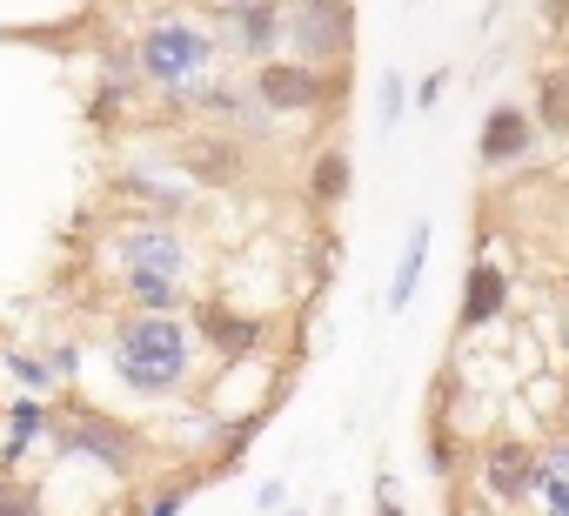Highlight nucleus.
<instances>
[{
  "mask_svg": "<svg viewBox=\"0 0 569 516\" xmlns=\"http://www.w3.org/2000/svg\"><path fill=\"white\" fill-rule=\"evenodd\" d=\"M108 188H114V201H128L134 215H154V221H188L201 201V188H188V175L161 155H121L108 168Z\"/></svg>",
  "mask_w": 569,
  "mask_h": 516,
  "instance_id": "6e6552de",
  "label": "nucleus"
},
{
  "mask_svg": "<svg viewBox=\"0 0 569 516\" xmlns=\"http://www.w3.org/2000/svg\"><path fill=\"white\" fill-rule=\"evenodd\" d=\"M201 14H208V28L221 41V61L234 75L281 61V0H241V8H201Z\"/></svg>",
  "mask_w": 569,
  "mask_h": 516,
  "instance_id": "1a4fd4ad",
  "label": "nucleus"
},
{
  "mask_svg": "<svg viewBox=\"0 0 569 516\" xmlns=\"http://www.w3.org/2000/svg\"><path fill=\"white\" fill-rule=\"evenodd\" d=\"M48 449H54L61 463H81V469L108 476L114 489L134 483L141 463H148V436H141L134 423L108 416V409H88V403H61V409H54V423H48Z\"/></svg>",
  "mask_w": 569,
  "mask_h": 516,
  "instance_id": "7ed1b4c3",
  "label": "nucleus"
},
{
  "mask_svg": "<svg viewBox=\"0 0 569 516\" xmlns=\"http://www.w3.org/2000/svg\"><path fill=\"white\" fill-rule=\"evenodd\" d=\"M529 509H536V516H569V436H549V443H536Z\"/></svg>",
  "mask_w": 569,
  "mask_h": 516,
  "instance_id": "dca6fc26",
  "label": "nucleus"
},
{
  "mask_svg": "<svg viewBox=\"0 0 569 516\" xmlns=\"http://www.w3.org/2000/svg\"><path fill=\"white\" fill-rule=\"evenodd\" d=\"M261 423H268V409H254V416H241V423H228V436H214V463H221V469H234V463L248 456V443L261 436Z\"/></svg>",
  "mask_w": 569,
  "mask_h": 516,
  "instance_id": "b1692460",
  "label": "nucleus"
},
{
  "mask_svg": "<svg viewBox=\"0 0 569 516\" xmlns=\"http://www.w3.org/2000/svg\"><path fill=\"white\" fill-rule=\"evenodd\" d=\"M181 115H188L194 128H214V135L241 141L248 155L268 148V141H281V121L261 115V101L248 95V75H214L208 88H194V95L181 101Z\"/></svg>",
  "mask_w": 569,
  "mask_h": 516,
  "instance_id": "0eeeda50",
  "label": "nucleus"
},
{
  "mask_svg": "<svg viewBox=\"0 0 569 516\" xmlns=\"http://www.w3.org/2000/svg\"><path fill=\"white\" fill-rule=\"evenodd\" d=\"M134 61H141V88L161 101V108H174L181 115V101L194 95V88H208L228 61H221V41H214V28H208V14H194V8H161V14H148V28L134 34Z\"/></svg>",
  "mask_w": 569,
  "mask_h": 516,
  "instance_id": "f03ea898",
  "label": "nucleus"
},
{
  "mask_svg": "<svg viewBox=\"0 0 569 516\" xmlns=\"http://www.w3.org/2000/svg\"><path fill=\"white\" fill-rule=\"evenodd\" d=\"M201 8H241V0H201Z\"/></svg>",
  "mask_w": 569,
  "mask_h": 516,
  "instance_id": "473e14b6",
  "label": "nucleus"
},
{
  "mask_svg": "<svg viewBox=\"0 0 569 516\" xmlns=\"http://www.w3.org/2000/svg\"><path fill=\"white\" fill-rule=\"evenodd\" d=\"M128 108H134V95H121V88L94 81V95H88V121H94V128H121V121H128Z\"/></svg>",
  "mask_w": 569,
  "mask_h": 516,
  "instance_id": "a878e982",
  "label": "nucleus"
},
{
  "mask_svg": "<svg viewBox=\"0 0 569 516\" xmlns=\"http://www.w3.org/2000/svg\"><path fill=\"white\" fill-rule=\"evenodd\" d=\"M476 155H482V168H516V161H529V155H536V121H529V108L496 101V108L482 115V128H476Z\"/></svg>",
  "mask_w": 569,
  "mask_h": 516,
  "instance_id": "4468645a",
  "label": "nucleus"
},
{
  "mask_svg": "<svg viewBox=\"0 0 569 516\" xmlns=\"http://www.w3.org/2000/svg\"><path fill=\"white\" fill-rule=\"evenodd\" d=\"M94 68H101V81H108V88H121V95H134V101L148 95V88H141V61H134V41H128V34H108V41L94 48Z\"/></svg>",
  "mask_w": 569,
  "mask_h": 516,
  "instance_id": "aec40b11",
  "label": "nucleus"
},
{
  "mask_svg": "<svg viewBox=\"0 0 569 516\" xmlns=\"http://www.w3.org/2000/svg\"><path fill=\"white\" fill-rule=\"evenodd\" d=\"M188 322H194V343L214 349L221 363H241V356H254L268 343V322L248 316V309H234V302H194Z\"/></svg>",
  "mask_w": 569,
  "mask_h": 516,
  "instance_id": "f8f14e48",
  "label": "nucleus"
},
{
  "mask_svg": "<svg viewBox=\"0 0 569 516\" xmlns=\"http://www.w3.org/2000/svg\"><path fill=\"white\" fill-rule=\"evenodd\" d=\"M442 88H449V75H442V68H436V75H422V81H409V115H436Z\"/></svg>",
  "mask_w": 569,
  "mask_h": 516,
  "instance_id": "c85d7f7f",
  "label": "nucleus"
},
{
  "mask_svg": "<svg viewBox=\"0 0 569 516\" xmlns=\"http://www.w3.org/2000/svg\"><path fill=\"white\" fill-rule=\"evenodd\" d=\"M168 161L188 175V188H241L248 181V148L228 141V135H214V128H194V121L174 135Z\"/></svg>",
  "mask_w": 569,
  "mask_h": 516,
  "instance_id": "9d476101",
  "label": "nucleus"
},
{
  "mask_svg": "<svg viewBox=\"0 0 569 516\" xmlns=\"http://www.w3.org/2000/svg\"><path fill=\"white\" fill-rule=\"evenodd\" d=\"M509 269L489 262V255H476V262L462 269V302H456V336H482L509 316Z\"/></svg>",
  "mask_w": 569,
  "mask_h": 516,
  "instance_id": "ddd939ff",
  "label": "nucleus"
},
{
  "mask_svg": "<svg viewBox=\"0 0 569 516\" xmlns=\"http://www.w3.org/2000/svg\"><path fill=\"white\" fill-rule=\"evenodd\" d=\"M349 188H356V161H349V148H322V155L309 161V201H316V208H342Z\"/></svg>",
  "mask_w": 569,
  "mask_h": 516,
  "instance_id": "6ab92c4d",
  "label": "nucleus"
},
{
  "mask_svg": "<svg viewBox=\"0 0 569 516\" xmlns=\"http://www.w3.org/2000/svg\"><path fill=\"white\" fill-rule=\"evenodd\" d=\"M422 463H429V476H436V483H456V476H462V463H469V449H462V436H456L449 423H436V429H429V443H422Z\"/></svg>",
  "mask_w": 569,
  "mask_h": 516,
  "instance_id": "4be33fe9",
  "label": "nucleus"
},
{
  "mask_svg": "<svg viewBox=\"0 0 569 516\" xmlns=\"http://www.w3.org/2000/svg\"><path fill=\"white\" fill-rule=\"evenodd\" d=\"M529 121H536V135L569 141V61L536 68V101H529Z\"/></svg>",
  "mask_w": 569,
  "mask_h": 516,
  "instance_id": "a211bd4d",
  "label": "nucleus"
},
{
  "mask_svg": "<svg viewBox=\"0 0 569 516\" xmlns=\"http://www.w3.org/2000/svg\"><path fill=\"white\" fill-rule=\"evenodd\" d=\"M0 516H48V503H41V489H34V483L0 476Z\"/></svg>",
  "mask_w": 569,
  "mask_h": 516,
  "instance_id": "bb28decb",
  "label": "nucleus"
},
{
  "mask_svg": "<svg viewBox=\"0 0 569 516\" xmlns=\"http://www.w3.org/2000/svg\"><path fill=\"white\" fill-rule=\"evenodd\" d=\"M114 383L141 403H181L201 369V343L188 316H114L101 343Z\"/></svg>",
  "mask_w": 569,
  "mask_h": 516,
  "instance_id": "f257e3e1",
  "label": "nucleus"
},
{
  "mask_svg": "<svg viewBox=\"0 0 569 516\" xmlns=\"http://www.w3.org/2000/svg\"><path fill=\"white\" fill-rule=\"evenodd\" d=\"M48 423H54V409H48L41 396H14V403H8V436H0V476H14V469L28 463V449H34V443H48Z\"/></svg>",
  "mask_w": 569,
  "mask_h": 516,
  "instance_id": "f3484780",
  "label": "nucleus"
},
{
  "mask_svg": "<svg viewBox=\"0 0 569 516\" xmlns=\"http://www.w3.org/2000/svg\"><path fill=\"white\" fill-rule=\"evenodd\" d=\"M469 476H476V489L489 496V503H529V476H536V443L529 436H489V443H476V456H469Z\"/></svg>",
  "mask_w": 569,
  "mask_h": 516,
  "instance_id": "9b49d317",
  "label": "nucleus"
},
{
  "mask_svg": "<svg viewBox=\"0 0 569 516\" xmlns=\"http://www.w3.org/2000/svg\"><path fill=\"white\" fill-rule=\"evenodd\" d=\"M281 516H309V509H296V503H289V509H281Z\"/></svg>",
  "mask_w": 569,
  "mask_h": 516,
  "instance_id": "f704fd0d",
  "label": "nucleus"
},
{
  "mask_svg": "<svg viewBox=\"0 0 569 516\" xmlns=\"http://www.w3.org/2000/svg\"><path fill=\"white\" fill-rule=\"evenodd\" d=\"M376 516H409V509L396 503V476H382V483H376Z\"/></svg>",
  "mask_w": 569,
  "mask_h": 516,
  "instance_id": "7c9ffc66",
  "label": "nucleus"
},
{
  "mask_svg": "<svg viewBox=\"0 0 569 516\" xmlns=\"http://www.w3.org/2000/svg\"><path fill=\"white\" fill-rule=\"evenodd\" d=\"M161 8H188V0H154V14H161Z\"/></svg>",
  "mask_w": 569,
  "mask_h": 516,
  "instance_id": "72a5a7b5",
  "label": "nucleus"
},
{
  "mask_svg": "<svg viewBox=\"0 0 569 516\" xmlns=\"http://www.w3.org/2000/svg\"><path fill=\"white\" fill-rule=\"evenodd\" d=\"M281 54L322 75H349L356 0H281Z\"/></svg>",
  "mask_w": 569,
  "mask_h": 516,
  "instance_id": "39448f33",
  "label": "nucleus"
},
{
  "mask_svg": "<svg viewBox=\"0 0 569 516\" xmlns=\"http://www.w3.org/2000/svg\"><path fill=\"white\" fill-rule=\"evenodd\" d=\"M376 101H382V108H376V135L389 141V135L402 128V115H409V81H402V75L389 68V75H382V95H376Z\"/></svg>",
  "mask_w": 569,
  "mask_h": 516,
  "instance_id": "5701e85b",
  "label": "nucleus"
},
{
  "mask_svg": "<svg viewBox=\"0 0 569 516\" xmlns=\"http://www.w3.org/2000/svg\"><path fill=\"white\" fill-rule=\"evenodd\" d=\"M349 75H322V68H302V61H268V68H248V95L261 101L268 121H302V115H336Z\"/></svg>",
  "mask_w": 569,
  "mask_h": 516,
  "instance_id": "423d86ee",
  "label": "nucleus"
},
{
  "mask_svg": "<svg viewBox=\"0 0 569 516\" xmlns=\"http://www.w3.org/2000/svg\"><path fill=\"white\" fill-rule=\"evenodd\" d=\"M41 363H48L54 389H68V383L81 376V343H48V349H41Z\"/></svg>",
  "mask_w": 569,
  "mask_h": 516,
  "instance_id": "cd10ccee",
  "label": "nucleus"
},
{
  "mask_svg": "<svg viewBox=\"0 0 569 516\" xmlns=\"http://www.w3.org/2000/svg\"><path fill=\"white\" fill-rule=\"evenodd\" d=\"M429 248H436V221H416V228L402 235V255H396L389 289H382V309H389V316H409V309H416L422 276H429Z\"/></svg>",
  "mask_w": 569,
  "mask_h": 516,
  "instance_id": "2eb2a0df",
  "label": "nucleus"
},
{
  "mask_svg": "<svg viewBox=\"0 0 569 516\" xmlns=\"http://www.w3.org/2000/svg\"><path fill=\"white\" fill-rule=\"evenodd\" d=\"M194 489H201L194 476H174V483H161V489H154L141 509H128V516H181V509L194 503Z\"/></svg>",
  "mask_w": 569,
  "mask_h": 516,
  "instance_id": "393cba45",
  "label": "nucleus"
},
{
  "mask_svg": "<svg viewBox=\"0 0 569 516\" xmlns=\"http://www.w3.org/2000/svg\"><path fill=\"white\" fill-rule=\"evenodd\" d=\"M0 376H8L21 396H41V403L54 396V376H48V363L34 349H0Z\"/></svg>",
  "mask_w": 569,
  "mask_h": 516,
  "instance_id": "412c9836",
  "label": "nucleus"
},
{
  "mask_svg": "<svg viewBox=\"0 0 569 516\" xmlns=\"http://www.w3.org/2000/svg\"><path fill=\"white\" fill-rule=\"evenodd\" d=\"M536 14H542V28L562 34V28H569V0H536Z\"/></svg>",
  "mask_w": 569,
  "mask_h": 516,
  "instance_id": "2f4dec72",
  "label": "nucleus"
},
{
  "mask_svg": "<svg viewBox=\"0 0 569 516\" xmlns=\"http://www.w3.org/2000/svg\"><path fill=\"white\" fill-rule=\"evenodd\" d=\"M101 262L114 282H181L194 289V262H201V248L188 235V221H154V215H134V221H114L108 241H101Z\"/></svg>",
  "mask_w": 569,
  "mask_h": 516,
  "instance_id": "20e7f679",
  "label": "nucleus"
},
{
  "mask_svg": "<svg viewBox=\"0 0 569 516\" xmlns=\"http://www.w3.org/2000/svg\"><path fill=\"white\" fill-rule=\"evenodd\" d=\"M254 509H261V516H281V509H289V483H281V476L261 483V489H254Z\"/></svg>",
  "mask_w": 569,
  "mask_h": 516,
  "instance_id": "c756f323",
  "label": "nucleus"
}]
</instances>
